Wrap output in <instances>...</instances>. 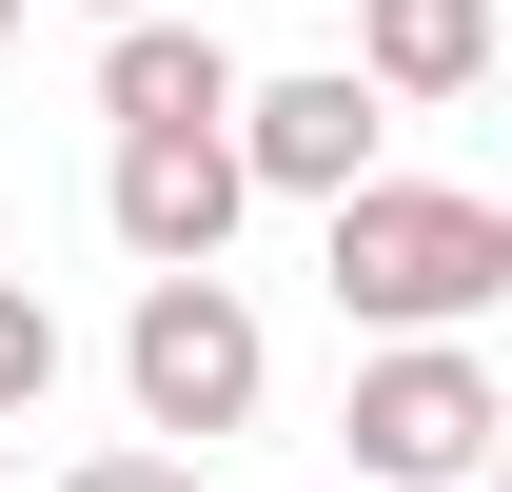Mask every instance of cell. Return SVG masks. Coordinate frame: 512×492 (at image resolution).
<instances>
[{
  "label": "cell",
  "instance_id": "9c48e42d",
  "mask_svg": "<svg viewBox=\"0 0 512 492\" xmlns=\"http://www.w3.org/2000/svg\"><path fill=\"white\" fill-rule=\"evenodd\" d=\"M60 492H197V453H79Z\"/></svg>",
  "mask_w": 512,
  "mask_h": 492
},
{
  "label": "cell",
  "instance_id": "5b68a950",
  "mask_svg": "<svg viewBox=\"0 0 512 492\" xmlns=\"http://www.w3.org/2000/svg\"><path fill=\"white\" fill-rule=\"evenodd\" d=\"M99 217H119L138 276H217V256H237V217H256V178H237V138H119Z\"/></svg>",
  "mask_w": 512,
  "mask_h": 492
},
{
  "label": "cell",
  "instance_id": "7c38bea8",
  "mask_svg": "<svg viewBox=\"0 0 512 492\" xmlns=\"http://www.w3.org/2000/svg\"><path fill=\"white\" fill-rule=\"evenodd\" d=\"M473 492H493V473H473Z\"/></svg>",
  "mask_w": 512,
  "mask_h": 492
},
{
  "label": "cell",
  "instance_id": "8992f818",
  "mask_svg": "<svg viewBox=\"0 0 512 492\" xmlns=\"http://www.w3.org/2000/svg\"><path fill=\"white\" fill-rule=\"evenodd\" d=\"M99 119H119V138H217V119H237V60H217V20H178V0L99 20Z\"/></svg>",
  "mask_w": 512,
  "mask_h": 492
},
{
  "label": "cell",
  "instance_id": "30bf717a",
  "mask_svg": "<svg viewBox=\"0 0 512 492\" xmlns=\"http://www.w3.org/2000/svg\"><path fill=\"white\" fill-rule=\"evenodd\" d=\"M20 20H40V0H0V40H20Z\"/></svg>",
  "mask_w": 512,
  "mask_h": 492
},
{
  "label": "cell",
  "instance_id": "7a4b0ae2",
  "mask_svg": "<svg viewBox=\"0 0 512 492\" xmlns=\"http://www.w3.org/2000/svg\"><path fill=\"white\" fill-rule=\"evenodd\" d=\"M119 394L158 453H217V433H256V394H276V335H256L237 276H138V335H119Z\"/></svg>",
  "mask_w": 512,
  "mask_h": 492
},
{
  "label": "cell",
  "instance_id": "277c9868",
  "mask_svg": "<svg viewBox=\"0 0 512 492\" xmlns=\"http://www.w3.org/2000/svg\"><path fill=\"white\" fill-rule=\"evenodd\" d=\"M217 138H237L256 197H355V178H375V138H394V99H375L355 60H316V79H237V119H217Z\"/></svg>",
  "mask_w": 512,
  "mask_h": 492
},
{
  "label": "cell",
  "instance_id": "8fae6325",
  "mask_svg": "<svg viewBox=\"0 0 512 492\" xmlns=\"http://www.w3.org/2000/svg\"><path fill=\"white\" fill-rule=\"evenodd\" d=\"M79 20H138V0H79Z\"/></svg>",
  "mask_w": 512,
  "mask_h": 492
},
{
  "label": "cell",
  "instance_id": "ba28073f",
  "mask_svg": "<svg viewBox=\"0 0 512 492\" xmlns=\"http://www.w3.org/2000/svg\"><path fill=\"white\" fill-rule=\"evenodd\" d=\"M40 394H60V315L0 276V414H40Z\"/></svg>",
  "mask_w": 512,
  "mask_h": 492
},
{
  "label": "cell",
  "instance_id": "3957f363",
  "mask_svg": "<svg viewBox=\"0 0 512 492\" xmlns=\"http://www.w3.org/2000/svg\"><path fill=\"white\" fill-rule=\"evenodd\" d=\"M493 433H512V394L473 335H375L355 355V492H473Z\"/></svg>",
  "mask_w": 512,
  "mask_h": 492
},
{
  "label": "cell",
  "instance_id": "52a82bcc",
  "mask_svg": "<svg viewBox=\"0 0 512 492\" xmlns=\"http://www.w3.org/2000/svg\"><path fill=\"white\" fill-rule=\"evenodd\" d=\"M355 79L375 99H473L493 79V0H355Z\"/></svg>",
  "mask_w": 512,
  "mask_h": 492
},
{
  "label": "cell",
  "instance_id": "6da1fadb",
  "mask_svg": "<svg viewBox=\"0 0 512 492\" xmlns=\"http://www.w3.org/2000/svg\"><path fill=\"white\" fill-rule=\"evenodd\" d=\"M316 217H335L316 276H335L355 335H473V315L512 296V217L453 197V178H355V197H316Z\"/></svg>",
  "mask_w": 512,
  "mask_h": 492
}]
</instances>
